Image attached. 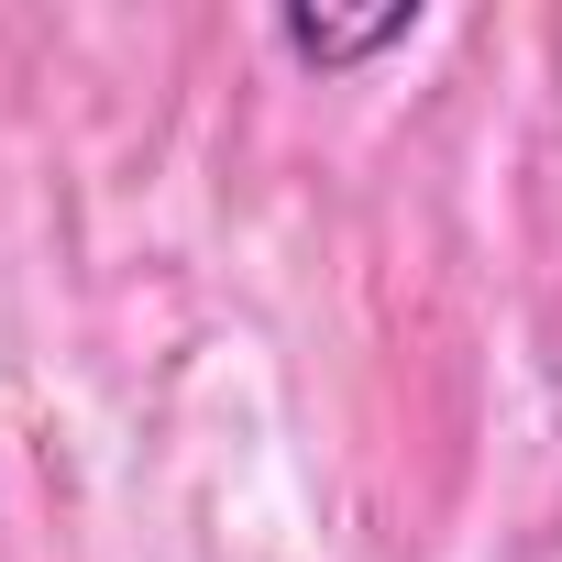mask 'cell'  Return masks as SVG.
<instances>
[{
	"label": "cell",
	"instance_id": "cell-1",
	"mask_svg": "<svg viewBox=\"0 0 562 562\" xmlns=\"http://www.w3.org/2000/svg\"><path fill=\"white\" fill-rule=\"evenodd\" d=\"M419 23H430L419 0H375V12H310V0H288V12H276L265 34H276V56H288V67H310V78H353V67L397 56Z\"/></svg>",
	"mask_w": 562,
	"mask_h": 562
}]
</instances>
